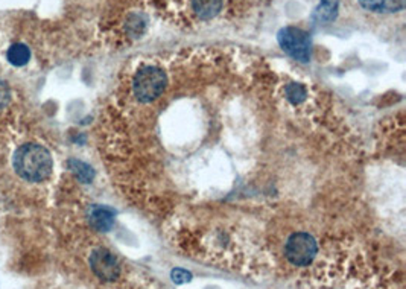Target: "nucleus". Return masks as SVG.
<instances>
[{
	"mask_svg": "<svg viewBox=\"0 0 406 289\" xmlns=\"http://www.w3.org/2000/svg\"><path fill=\"white\" fill-rule=\"evenodd\" d=\"M12 168L15 174L25 182L42 183L52 174V155L43 145L25 143L14 152Z\"/></svg>",
	"mask_w": 406,
	"mask_h": 289,
	"instance_id": "nucleus-1",
	"label": "nucleus"
},
{
	"mask_svg": "<svg viewBox=\"0 0 406 289\" xmlns=\"http://www.w3.org/2000/svg\"><path fill=\"white\" fill-rule=\"evenodd\" d=\"M166 84H168V78H166V73L162 69L154 66L143 67L134 76V96L140 103H151V100L162 95L166 89Z\"/></svg>",
	"mask_w": 406,
	"mask_h": 289,
	"instance_id": "nucleus-2",
	"label": "nucleus"
},
{
	"mask_svg": "<svg viewBox=\"0 0 406 289\" xmlns=\"http://www.w3.org/2000/svg\"><path fill=\"white\" fill-rule=\"evenodd\" d=\"M277 40L280 48L294 60L300 62H307L310 60L312 43H310L309 34L305 33L303 29L286 26L278 30Z\"/></svg>",
	"mask_w": 406,
	"mask_h": 289,
	"instance_id": "nucleus-3",
	"label": "nucleus"
},
{
	"mask_svg": "<svg viewBox=\"0 0 406 289\" xmlns=\"http://www.w3.org/2000/svg\"><path fill=\"white\" fill-rule=\"evenodd\" d=\"M316 252L318 245L315 238L305 231L291 234L285 245L286 259L292 265H296V267H306V265L314 261Z\"/></svg>",
	"mask_w": 406,
	"mask_h": 289,
	"instance_id": "nucleus-4",
	"label": "nucleus"
},
{
	"mask_svg": "<svg viewBox=\"0 0 406 289\" xmlns=\"http://www.w3.org/2000/svg\"><path fill=\"white\" fill-rule=\"evenodd\" d=\"M90 268L94 276L103 282H115L121 276V267H119L116 257L105 248H98L92 253Z\"/></svg>",
	"mask_w": 406,
	"mask_h": 289,
	"instance_id": "nucleus-5",
	"label": "nucleus"
},
{
	"mask_svg": "<svg viewBox=\"0 0 406 289\" xmlns=\"http://www.w3.org/2000/svg\"><path fill=\"white\" fill-rule=\"evenodd\" d=\"M115 210L107 206H93L89 213V222L94 230L108 231L115 224Z\"/></svg>",
	"mask_w": 406,
	"mask_h": 289,
	"instance_id": "nucleus-6",
	"label": "nucleus"
},
{
	"mask_svg": "<svg viewBox=\"0 0 406 289\" xmlns=\"http://www.w3.org/2000/svg\"><path fill=\"white\" fill-rule=\"evenodd\" d=\"M364 10L379 14L399 12L405 8V0H360Z\"/></svg>",
	"mask_w": 406,
	"mask_h": 289,
	"instance_id": "nucleus-7",
	"label": "nucleus"
},
{
	"mask_svg": "<svg viewBox=\"0 0 406 289\" xmlns=\"http://www.w3.org/2000/svg\"><path fill=\"white\" fill-rule=\"evenodd\" d=\"M339 10V0H320V3L315 8L312 14V20L315 23H330L337 19Z\"/></svg>",
	"mask_w": 406,
	"mask_h": 289,
	"instance_id": "nucleus-8",
	"label": "nucleus"
},
{
	"mask_svg": "<svg viewBox=\"0 0 406 289\" xmlns=\"http://www.w3.org/2000/svg\"><path fill=\"white\" fill-rule=\"evenodd\" d=\"M31 49L25 43H14L10 46V49L6 51V60L10 61V64L14 67H23L26 66L31 60Z\"/></svg>",
	"mask_w": 406,
	"mask_h": 289,
	"instance_id": "nucleus-9",
	"label": "nucleus"
},
{
	"mask_svg": "<svg viewBox=\"0 0 406 289\" xmlns=\"http://www.w3.org/2000/svg\"><path fill=\"white\" fill-rule=\"evenodd\" d=\"M192 8L198 17L210 20L218 15L222 8V0H192Z\"/></svg>",
	"mask_w": 406,
	"mask_h": 289,
	"instance_id": "nucleus-10",
	"label": "nucleus"
},
{
	"mask_svg": "<svg viewBox=\"0 0 406 289\" xmlns=\"http://www.w3.org/2000/svg\"><path fill=\"white\" fill-rule=\"evenodd\" d=\"M67 166L71 170V174L78 178V182L85 183V184L93 182L94 170L90 165H87V163H84L81 160H76V159H70L67 161Z\"/></svg>",
	"mask_w": 406,
	"mask_h": 289,
	"instance_id": "nucleus-11",
	"label": "nucleus"
},
{
	"mask_svg": "<svg viewBox=\"0 0 406 289\" xmlns=\"http://www.w3.org/2000/svg\"><path fill=\"white\" fill-rule=\"evenodd\" d=\"M286 98H288L292 104H300L301 100L306 99V89L301 84H289L288 87L285 89Z\"/></svg>",
	"mask_w": 406,
	"mask_h": 289,
	"instance_id": "nucleus-12",
	"label": "nucleus"
},
{
	"mask_svg": "<svg viewBox=\"0 0 406 289\" xmlns=\"http://www.w3.org/2000/svg\"><path fill=\"white\" fill-rule=\"evenodd\" d=\"M171 277L172 280L177 285H181V283H186V282H190V279H192V274H190L189 271L186 270H181V268H175L172 270L171 272Z\"/></svg>",
	"mask_w": 406,
	"mask_h": 289,
	"instance_id": "nucleus-13",
	"label": "nucleus"
},
{
	"mask_svg": "<svg viewBox=\"0 0 406 289\" xmlns=\"http://www.w3.org/2000/svg\"><path fill=\"white\" fill-rule=\"evenodd\" d=\"M11 100V89L10 85L6 84V81L0 80V108L6 107L8 104H10Z\"/></svg>",
	"mask_w": 406,
	"mask_h": 289,
	"instance_id": "nucleus-14",
	"label": "nucleus"
}]
</instances>
